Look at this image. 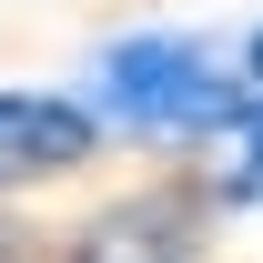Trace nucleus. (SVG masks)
Listing matches in <instances>:
<instances>
[{
    "label": "nucleus",
    "mask_w": 263,
    "mask_h": 263,
    "mask_svg": "<svg viewBox=\"0 0 263 263\" xmlns=\"http://www.w3.org/2000/svg\"><path fill=\"white\" fill-rule=\"evenodd\" d=\"M213 193L223 202H263V101H243L223 132V172H213Z\"/></svg>",
    "instance_id": "4"
},
{
    "label": "nucleus",
    "mask_w": 263,
    "mask_h": 263,
    "mask_svg": "<svg viewBox=\"0 0 263 263\" xmlns=\"http://www.w3.org/2000/svg\"><path fill=\"white\" fill-rule=\"evenodd\" d=\"M0 263H41V253H31V233H21V223H0Z\"/></svg>",
    "instance_id": "5"
},
{
    "label": "nucleus",
    "mask_w": 263,
    "mask_h": 263,
    "mask_svg": "<svg viewBox=\"0 0 263 263\" xmlns=\"http://www.w3.org/2000/svg\"><path fill=\"white\" fill-rule=\"evenodd\" d=\"M243 81L263 91V21H253V41H243Z\"/></svg>",
    "instance_id": "6"
},
{
    "label": "nucleus",
    "mask_w": 263,
    "mask_h": 263,
    "mask_svg": "<svg viewBox=\"0 0 263 263\" xmlns=\"http://www.w3.org/2000/svg\"><path fill=\"white\" fill-rule=\"evenodd\" d=\"M101 152V111L61 91H0V193L10 182H51V172Z\"/></svg>",
    "instance_id": "2"
},
{
    "label": "nucleus",
    "mask_w": 263,
    "mask_h": 263,
    "mask_svg": "<svg viewBox=\"0 0 263 263\" xmlns=\"http://www.w3.org/2000/svg\"><path fill=\"white\" fill-rule=\"evenodd\" d=\"M202 253V202L193 193H132L101 202L71 233V263H193Z\"/></svg>",
    "instance_id": "3"
},
{
    "label": "nucleus",
    "mask_w": 263,
    "mask_h": 263,
    "mask_svg": "<svg viewBox=\"0 0 263 263\" xmlns=\"http://www.w3.org/2000/svg\"><path fill=\"white\" fill-rule=\"evenodd\" d=\"M243 101L253 91L182 31H132L91 61V111L142 132V142H223Z\"/></svg>",
    "instance_id": "1"
}]
</instances>
